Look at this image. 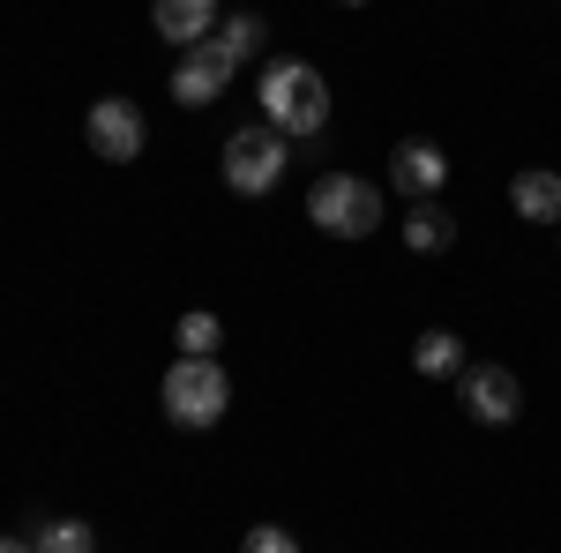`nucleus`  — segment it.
<instances>
[{"instance_id":"nucleus-4","label":"nucleus","mask_w":561,"mask_h":553,"mask_svg":"<svg viewBox=\"0 0 561 553\" xmlns=\"http://www.w3.org/2000/svg\"><path fill=\"white\" fill-rule=\"evenodd\" d=\"M293 165V135H277L270 120L262 128H240L225 142V180H232V195H270L277 180Z\"/></svg>"},{"instance_id":"nucleus-1","label":"nucleus","mask_w":561,"mask_h":553,"mask_svg":"<svg viewBox=\"0 0 561 553\" xmlns=\"http://www.w3.org/2000/svg\"><path fill=\"white\" fill-rule=\"evenodd\" d=\"M262 120L277 135H322L330 120V83L307 60H270L262 68Z\"/></svg>"},{"instance_id":"nucleus-10","label":"nucleus","mask_w":561,"mask_h":553,"mask_svg":"<svg viewBox=\"0 0 561 553\" xmlns=\"http://www.w3.org/2000/svg\"><path fill=\"white\" fill-rule=\"evenodd\" d=\"M510 203H517V217H531V224H561V172H517L510 180Z\"/></svg>"},{"instance_id":"nucleus-5","label":"nucleus","mask_w":561,"mask_h":553,"mask_svg":"<svg viewBox=\"0 0 561 553\" xmlns=\"http://www.w3.org/2000/svg\"><path fill=\"white\" fill-rule=\"evenodd\" d=\"M232 68H240V60H232L217 38L187 45V53H180V68H173V97H180V105H210V97H225Z\"/></svg>"},{"instance_id":"nucleus-14","label":"nucleus","mask_w":561,"mask_h":553,"mask_svg":"<svg viewBox=\"0 0 561 553\" xmlns=\"http://www.w3.org/2000/svg\"><path fill=\"white\" fill-rule=\"evenodd\" d=\"M210 38L225 45L232 60H248V53H262V38H270V31H262V15H225V23H217Z\"/></svg>"},{"instance_id":"nucleus-9","label":"nucleus","mask_w":561,"mask_h":553,"mask_svg":"<svg viewBox=\"0 0 561 553\" xmlns=\"http://www.w3.org/2000/svg\"><path fill=\"white\" fill-rule=\"evenodd\" d=\"M150 23H158V38H173V45H203L225 23V8L217 0H150Z\"/></svg>"},{"instance_id":"nucleus-13","label":"nucleus","mask_w":561,"mask_h":553,"mask_svg":"<svg viewBox=\"0 0 561 553\" xmlns=\"http://www.w3.org/2000/svg\"><path fill=\"white\" fill-rule=\"evenodd\" d=\"M449 240H457V224L434 210V203H420V210L404 217V247H412V255H434V247H449Z\"/></svg>"},{"instance_id":"nucleus-7","label":"nucleus","mask_w":561,"mask_h":553,"mask_svg":"<svg viewBox=\"0 0 561 553\" xmlns=\"http://www.w3.org/2000/svg\"><path fill=\"white\" fill-rule=\"evenodd\" d=\"M465 412L479 426H510L524 412V389L510 367H465Z\"/></svg>"},{"instance_id":"nucleus-3","label":"nucleus","mask_w":561,"mask_h":553,"mask_svg":"<svg viewBox=\"0 0 561 553\" xmlns=\"http://www.w3.org/2000/svg\"><path fill=\"white\" fill-rule=\"evenodd\" d=\"M307 217H314L330 240H367V232L382 224V195H375L367 180H352V172H322L314 195H307Z\"/></svg>"},{"instance_id":"nucleus-11","label":"nucleus","mask_w":561,"mask_h":553,"mask_svg":"<svg viewBox=\"0 0 561 553\" xmlns=\"http://www.w3.org/2000/svg\"><path fill=\"white\" fill-rule=\"evenodd\" d=\"M412 367H420L427 382L465 375V337H457V330H427V337H420V352H412Z\"/></svg>"},{"instance_id":"nucleus-18","label":"nucleus","mask_w":561,"mask_h":553,"mask_svg":"<svg viewBox=\"0 0 561 553\" xmlns=\"http://www.w3.org/2000/svg\"><path fill=\"white\" fill-rule=\"evenodd\" d=\"M345 8H359V0H345Z\"/></svg>"},{"instance_id":"nucleus-8","label":"nucleus","mask_w":561,"mask_h":553,"mask_svg":"<svg viewBox=\"0 0 561 553\" xmlns=\"http://www.w3.org/2000/svg\"><path fill=\"white\" fill-rule=\"evenodd\" d=\"M389 180H397L412 203H427L434 187L449 180V158H442L434 142H420V135H412V142H397V150H389Z\"/></svg>"},{"instance_id":"nucleus-2","label":"nucleus","mask_w":561,"mask_h":553,"mask_svg":"<svg viewBox=\"0 0 561 553\" xmlns=\"http://www.w3.org/2000/svg\"><path fill=\"white\" fill-rule=\"evenodd\" d=\"M232 404V382L217 367V352H180V367L165 375V419L173 426H217Z\"/></svg>"},{"instance_id":"nucleus-6","label":"nucleus","mask_w":561,"mask_h":553,"mask_svg":"<svg viewBox=\"0 0 561 553\" xmlns=\"http://www.w3.org/2000/svg\"><path fill=\"white\" fill-rule=\"evenodd\" d=\"M90 150L113 158V165L142 158V113H135L128 97H98V105H90Z\"/></svg>"},{"instance_id":"nucleus-16","label":"nucleus","mask_w":561,"mask_h":553,"mask_svg":"<svg viewBox=\"0 0 561 553\" xmlns=\"http://www.w3.org/2000/svg\"><path fill=\"white\" fill-rule=\"evenodd\" d=\"M240 553H300V539H293V531H277V523H255V531L240 539Z\"/></svg>"},{"instance_id":"nucleus-12","label":"nucleus","mask_w":561,"mask_h":553,"mask_svg":"<svg viewBox=\"0 0 561 553\" xmlns=\"http://www.w3.org/2000/svg\"><path fill=\"white\" fill-rule=\"evenodd\" d=\"M31 546H38V553H98V539H90V523L38 516V523H31Z\"/></svg>"},{"instance_id":"nucleus-15","label":"nucleus","mask_w":561,"mask_h":553,"mask_svg":"<svg viewBox=\"0 0 561 553\" xmlns=\"http://www.w3.org/2000/svg\"><path fill=\"white\" fill-rule=\"evenodd\" d=\"M217 314H180V352H217Z\"/></svg>"},{"instance_id":"nucleus-17","label":"nucleus","mask_w":561,"mask_h":553,"mask_svg":"<svg viewBox=\"0 0 561 553\" xmlns=\"http://www.w3.org/2000/svg\"><path fill=\"white\" fill-rule=\"evenodd\" d=\"M0 553H38V546L31 539H0Z\"/></svg>"}]
</instances>
